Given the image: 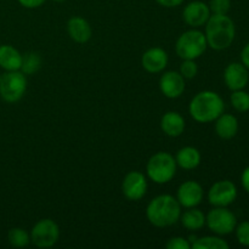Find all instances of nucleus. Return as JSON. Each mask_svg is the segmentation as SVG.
<instances>
[{"label":"nucleus","mask_w":249,"mask_h":249,"mask_svg":"<svg viewBox=\"0 0 249 249\" xmlns=\"http://www.w3.org/2000/svg\"><path fill=\"white\" fill-rule=\"evenodd\" d=\"M181 206L178 199L170 195H160L148 203L146 216L150 224L156 228H168L179 221Z\"/></svg>","instance_id":"obj_1"},{"label":"nucleus","mask_w":249,"mask_h":249,"mask_svg":"<svg viewBox=\"0 0 249 249\" xmlns=\"http://www.w3.org/2000/svg\"><path fill=\"white\" fill-rule=\"evenodd\" d=\"M204 26L207 43L214 50H225L235 40V23L228 15H212Z\"/></svg>","instance_id":"obj_2"},{"label":"nucleus","mask_w":249,"mask_h":249,"mask_svg":"<svg viewBox=\"0 0 249 249\" xmlns=\"http://www.w3.org/2000/svg\"><path fill=\"white\" fill-rule=\"evenodd\" d=\"M225 104L216 92L204 90L194 96L189 105V112L198 123H211L224 113Z\"/></svg>","instance_id":"obj_3"},{"label":"nucleus","mask_w":249,"mask_h":249,"mask_svg":"<svg viewBox=\"0 0 249 249\" xmlns=\"http://www.w3.org/2000/svg\"><path fill=\"white\" fill-rule=\"evenodd\" d=\"M177 160L170 153L157 152L148 160L146 165L147 177L156 184H167L177 173Z\"/></svg>","instance_id":"obj_4"},{"label":"nucleus","mask_w":249,"mask_h":249,"mask_svg":"<svg viewBox=\"0 0 249 249\" xmlns=\"http://www.w3.org/2000/svg\"><path fill=\"white\" fill-rule=\"evenodd\" d=\"M207 39L198 29H190L178 38L175 43L177 55L182 60H196L207 50Z\"/></svg>","instance_id":"obj_5"},{"label":"nucleus","mask_w":249,"mask_h":249,"mask_svg":"<svg viewBox=\"0 0 249 249\" xmlns=\"http://www.w3.org/2000/svg\"><path fill=\"white\" fill-rule=\"evenodd\" d=\"M27 90L26 74L21 71L6 72L0 77V96L7 104L18 102Z\"/></svg>","instance_id":"obj_6"},{"label":"nucleus","mask_w":249,"mask_h":249,"mask_svg":"<svg viewBox=\"0 0 249 249\" xmlns=\"http://www.w3.org/2000/svg\"><path fill=\"white\" fill-rule=\"evenodd\" d=\"M206 224L212 232L224 236L235 231L237 219L226 207H215L207 214Z\"/></svg>","instance_id":"obj_7"},{"label":"nucleus","mask_w":249,"mask_h":249,"mask_svg":"<svg viewBox=\"0 0 249 249\" xmlns=\"http://www.w3.org/2000/svg\"><path fill=\"white\" fill-rule=\"evenodd\" d=\"M60 238V228L51 219H41L33 226L31 242L38 248H50Z\"/></svg>","instance_id":"obj_8"},{"label":"nucleus","mask_w":249,"mask_h":249,"mask_svg":"<svg viewBox=\"0 0 249 249\" xmlns=\"http://www.w3.org/2000/svg\"><path fill=\"white\" fill-rule=\"evenodd\" d=\"M237 187L230 180H220L212 185L208 191V202L214 207H228L235 202Z\"/></svg>","instance_id":"obj_9"},{"label":"nucleus","mask_w":249,"mask_h":249,"mask_svg":"<svg viewBox=\"0 0 249 249\" xmlns=\"http://www.w3.org/2000/svg\"><path fill=\"white\" fill-rule=\"evenodd\" d=\"M147 179L141 172L134 170L125 175L122 184L124 196L130 201H140L147 192Z\"/></svg>","instance_id":"obj_10"},{"label":"nucleus","mask_w":249,"mask_h":249,"mask_svg":"<svg viewBox=\"0 0 249 249\" xmlns=\"http://www.w3.org/2000/svg\"><path fill=\"white\" fill-rule=\"evenodd\" d=\"M177 199L179 204L185 208L197 207L203 199V187L194 180L182 182L177 192Z\"/></svg>","instance_id":"obj_11"},{"label":"nucleus","mask_w":249,"mask_h":249,"mask_svg":"<svg viewBox=\"0 0 249 249\" xmlns=\"http://www.w3.org/2000/svg\"><path fill=\"white\" fill-rule=\"evenodd\" d=\"M185 78L180 72L169 71L163 73L160 79V90L168 99H178L185 91Z\"/></svg>","instance_id":"obj_12"},{"label":"nucleus","mask_w":249,"mask_h":249,"mask_svg":"<svg viewBox=\"0 0 249 249\" xmlns=\"http://www.w3.org/2000/svg\"><path fill=\"white\" fill-rule=\"evenodd\" d=\"M224 82L232 91L245 89L249 82L248 68L243 63H230L224 72Z\"/></svg>","instance_id":"obj_13"},{"label":"nucleus","mask_w":249,"mask_h":249,"mask_svg":"<svg viewBox=\"0 0 249 249\" xmlns=\"http://www.w3.org/2000/svg\"><path fill=\"white\" fill-rule=\"evenodd\" d=\"M211 17V10L207 4L202 1H192L185 6L182 11V18L185 23L192 28H198L204 26Z\"/></svg>","instance_id":"obj_14"},{"label":"nucleus","mask_w":249,"mask_h":249,"mask_svg":"<svg viewBox=\"0 0 249 249\" xmlns=\"http://www.w3.org/2000/svg\"><path fill=\"white\" fill-rule=\"evenodd\" d=\"M141 65L148 73H160L167 67L168 53L162 48H151L141 57Z\"/></svg>","instance_id":"obj_15"},{"label":"nucleus","mask_w":249,"mask_h":249,"mask_svg":"<svg viewBox=\"0 0 249 249\" xmlns=\"http://www.w3.org/2000/svg\"><path fill=\"white\" fill-rule=\"evenodd\" d=\"M67 32L70 34L71 39L78 44L87 43L92 36V31L89 22L79 16H74L68 19Z\"/></svg>","instance_id":"obj_16"},{"label":"nucleus","mask_w":249,"mask_h":249,"mask_svg":"<svg viewBox=\"0 0 249 249\" xmlns=\"http://www.w3.org/2000/svg\"><path fill=\"white\" fill-rule=\"evenodd\" d=\"M185 119L178 112H167L160 119V129L165 135L170 138H178L185 130Z\"/></svg>","instance_id":"obj_17"},{"label":"nucleus","mask_w":249,"mask_h":249,"mask_svg":"<svg viewBox=\"0 0 249 249\" xmlns=\"http://www.w3.org/2000/svg\"><path fill=\"white\" fill-rule=\"evenodd\" d=\"M238 131V121L233 114L223 113L215 119V133L224 140L235 138Z\"/></svg>","instance_id":"obj_18"},{"label":"nucleus","mask_w":249,"mask_h":249,"mask_svg":"<svg viewBox=\"0 0 249 249\" xmlns=\"http://www.w3.org/2000/svg\"><path fill=\"white\" fill-rule=\"evenodd\" d=\"M22 65V55L11 45L0 46V67L6 72L19 71Z\"/></svg>","instance_id":"obj_19"},{"label":"nucleus","mask_w":249,"mask_h":249,"mask_svg":"<svg viewBox=\"0 0 249 249\" xmlns=\"http://www.w3.org/2000/svg\"><path fill=\"white\" fill-rule=\"evenodd\" d=\"M175 160H177V164L182 169H196L201 163V153L196 147L186 146V147H182L178 151Z\"/></svg>","instance_id":"obj_20"},{"label":"nucleus","mask_w":249,"mask_h":249,"mask_svg":"<svg viewBox=\"0 0 249 249\" xmlns=\"http://www.w3.org/2000/svg\"><path fill=\"white\" fill-rule=\"evenodd\" d=\"M185 213L180 215L179 220L181 221L182 226L187 230H199L206 225V215L202 211L197 209L196 207L194 208H187Z\"/></svg>","instance_id":"obj_21"},{"label":"nucleus","mask_w":249,"mask_h":249,"mask_svg":"<svg viewBox=\"0 0 249 249\" xmlns=\"http://www.w3.org/2000/svg\"><path fill=\"white\" fill-rule=\"evenodd\" d=\"M191 247L194 249H229V243L221 237L204 236V237L196 238Z\"/></svg>","instance_id":"obj_22"},{"label":"nucleus","mask_w":249,"mask_h":249,"mask_svg":"<svg viewBox=\"0 0 249 249\" xmlns=\"http://www.w3.org/2000/svg\"><path fill=\"white\" fill-rule=\"evenodd\" d=\"M41 67V58L39 53L31 51L27 53L26 55L22 56V65L21 72L26 75H32L36 72H38Z\"/></svg>","instance_id":"obj_23"},{"label":"nucleus","mask_w":249,"mask_h":249,"mask_svg":"<svg viewBox=\"0 0 249 249\" xmlns=\"http://www.w3.org/2000/svg\"><path fill=\"white\" fill-rule=\"evenodd\" d=\"M9 243L15 248H23L31 243V235L21 228H14L7 233Z\"/></svg>","instance_id":"obj_24"},{"label":"nucleus","mask_w":249,"mask_h":249,"mask_svg":"<svg viewBox=\"0 0 249 249\" xmlns=\"http://www.w3.org/2000/svg\"><path fill=\"white\" fill-rule=\"evenodd\" d=\"M231 105L238 112L249 111V94L245 90H235L231 94Z\"/></svg>","instance_id":"obj_25"},{"label":"nucleus","mask_w":249,"mask_h":249,"mask_svg":"<svg viewBox=\"0 0 249 249\" xmlns=\"http://www.w3.org/2000/svg\"><path fill=\"white\" fill-rule=\"evenodd\" d=\"M198 73V66L195 60H184V62L180 65V74L185 79H192Z\"/></svg>","instance_id":"obj_26"},{"label":"nucleus","mask_w":249,"mask_h":249,"mask_svg":"<svg viewBox=\"0 0 249 249\" xmlns=\"http://www.w3.org/2000/svg\"><path fill=\"white\" fill-rule=\"evenodd\" d=\"M208 6L213 15H228L231 9V0H211Z\"/></svg>","instance_id":"obj_27"},{"label":"nucleus","mask_w":249,"mask_h":249,"mask_svg":"<svg viewBox=\"0 0 249 249\" xmlns=\"http://www.w3.org/2000/svg\"><path fill=\"white\" fill-rule=\"evenodd\" d=\"M235 230L238 243L245 247H249V221H243L236 225Z\"/></svg>","instance_id":"obj_28"},{"label":"nucleus","mask_w":249,"mask_h":249,"mask_svg":"<svg viewBox=\"0 0 249 249\" xmlns=\"http://www.w3.org/2000/svg\"><path fill=\"white\" fill-rule=\"evenodd\" d=\"M167 249H190L191 248V243L189 242V240L184 237H172L170 240H168L167 245H165Z\"/></svg>","instance_id":"obj_29"},{"label":"nucleus","mask_w":249,"mask_h":249,"mask_svg":"<svg viewBox=\"0 0 249 249\" xmlns=\"http://www.w3.org/2000/svg\"><path fill=\"white\" fill-rule=\"evenodd\" d=\"M19 4L27 9H36L45 2V0H18Z\"/></svg>","instance_id":"obj_30"},{"label":"nucleus","mask_w":249,"mask_h":249,"mask_svg":"<svg viewBox=\"0 0 249 249\" xmlns=\"http://www.w3.org/2000/svg\"><path fill=\"white\" fill-rule=\"evenodd\" d=\"M156 1L164 7H177L181 5L184 0H156Z\"/></svg>","instance_id":"obj_31"},{"label":"nucleus","mask_w":249,"mask_h":249,"mask_svg":"<svg viewBox=\"0 0 249 249\" xmlns=\"http://www.w3.org/2000/svg\"><path fill=\"white\" fill-rule=\"evenodd\" d=\"M241 181H242L243 189L249 194V167H247L243 170L242 177H241Z\"/></svg>","instance_id":"obj_32"},{"label":"nucleus","mask_w":249,"mask_h":249,"mask_svg":"<svg viewBox=\"0 0 249 249\" xmlns=\"http://www.w3.org/2000/svg\"><path fill=\"white\" fill-rule=\"evenodd\" d=\"M241 60L242 63L249 70V43L243 48L242 53H241Z\"/></svg>","instance_id":"obj_33"},{"label":"nucleus","mask_w":249,"mask_h":249,"mask_svg":"<svg viewBox=\"0 0 249 249\" xmlns=\"http://www.w3.org/2000/svg\"><path fill=\"white\" fill-rule=\"evenodd\" d=\"M53 1H56V2H62V1H65V0H53Z\"/></svg>","instance_id":"obj_34"}]
</instances>
